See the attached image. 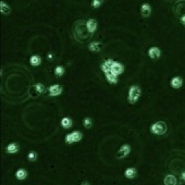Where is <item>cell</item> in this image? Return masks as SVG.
<instances>
[{
	"label": "cell",
	"instance_id": "d6986e66",
	"mask_svg": "<svg viewBox=\"0 0 185 185\" xmlns=\"http://www.w3.org/2000/svg\"><path fill=\"white\" fill-rule=\"evenodd\" d=\"M30 63L32 64L33 67H38V65L41 63V58L39 56H37V54L32 56V57L30 58Z\"/></svg>",
	"mask_w": 185,
	"mask_h": 185
},
{
	"label": "cell",
	"instance_id": "ba28073f",
	"mask_svg": "<svg viewBox=\"0 0 185 185\" xmlns=\"http://www.w3.org/2000/svg\"><path fill=\"white\" fill-rule=\"evenodd\" d=\"M124 176L129 180H133L137 176V170L135 168H127L124 171Z\"/></svg>",
	"mask_w": 185,
	"mask_h": 185
},
{
	"label": "cell",
	"instance_id": "ac0fdd59",
	"mask_svg": "<svg viewBox=\"0 0 185 185\" xmlns=\"http://www.w3.org/2000/svg\"><path fill=\"white\" fill-rule=\"evenodd\" d=\"M60 124H61V127H63V129H70V127L73 125V121L70 119V118L65 117V118H62Z\"/></svg>",
	"mask_w": 185,
	"mask_h": 185
},
{
	"label": "cell",
	"instance_id": "7a4b0ae2",
	"mask_svg": "<svg viewBox=\"0 0 185 185\" xmlns=\"http://www.w3.org/2000/svg\"><path fill=\"white\" fill-rule=\"evenodd\" d=\"M167 124L162 121L156 122V123L151 124V127H150V132L155 135H163L167 133Z\"/></svg>",
	"mask_w": 185,
	"mask_h": 185
},
{
	"label": "cell",
	"instance_id": "5b68a950",
	"mask_svg": "<svg viewBox=\"0 0 185 185\" xmlns=\"http://www.w3.org/2000/svg\"><path fill=\"white\" fill-rule=\"evenodd\" d=\"M112 73H114L116 75H120V74H122V73L124 72V65L122 63H120V62H117V61H114L112 64V67H111V70H110Z\"/></svg>",
	"mask_w": 185,
	"mask_h": 185
},
{
	"label": "cell",
	"instance_id": "ffe728a7",
	"mask_svg": "<svg viewBox=\"0 0 185 185\" xmlns=\"http://www.w3.org/2000/svg\"><path fill=\"white\" fill-rule=\"evenodd\" d=\"M0 11H1V13L2 14H9L10 11H11V9H10V7L6 2H3V1H1L0 2Z\"/></svg>",
	"mask_w": 185,
	"mask_h": 185
},
{
	"label": "cell",
	"instance_id": "4316f807",
	"mask_svg": "<svg viewBox=\"0 0 185 185\" xmlns=\"http://www.w3.org/2000/svg\"><path fill=\"white\" fill-rule=\"evenodd\" d=\"M181 177H182V180L185 182V171L182 172V174H181Z\"/></svg>",
	"mask_w": 185,
	"mask_h": 185
},
{
	"label": "cell",
	"instance_id": "e0dca14e",
	"mask_svg": "<svg viewBox=\"0 0 185 185\" xmlns=\"http://www.w3.org/2000/svg\"><path fill=\"white\" fill-rule=\"evenodd\" d=\"M15 177L19 181H23L27 177V171L25 169H19L18 171L15 172Z\"/></svg>",
	"mask_w": 185,
	"mask_h": 185
},
{
	"label": "cell",
	"instance_id": "484cf974",
	"mask_svg": "<svg viewBox=\"0 0 185 185\" xmlns=\"http://www.w3.org/2000/svg\"><path fill=\"white\" fill-rule=\"evenodd\" d=\"M181 22H182V24H183V25H185V14L183 15V17H182V18H181Z\"/></svg>",
	"mask_w": 185,
	"mask_h": 185
},
{
	"label": "cell",
	"instance_id": "7402d4cb",
	"mask_svg": "<svg viewBox=\"0 0 185 185\" xmlns=\"http://www.w3.org/2000/svg\"><path fill=\"white\" fill-rule=\"evenodd\" d=\"M64 71H65V70H64L63 67L58 65V67H56V69H54V75L58 77H61L64 74Z\"/></svg>",
	"mask_w": 185,
	"mask_h": 185
},
{
	"label": "cell",
	"instance_id": "83f0119b",
	"mask_svg": "<svg viewBox=\"0 0 185 185\" xmlns=\"http://www.w3.org/2000/svg\"><path fill=\"white\" fill-rule=\"evenodd\" d=\"M81 185H90V183L88 182V181H84V182H82Z\"/></svg>",
	"mask_w": 185,
	"mask_h": 185
},
{
	"label": "cell",
	"instance_id": "277c9868",
	"mask_svg": "<svg viewBox=\"0 0 185 185\" xmlns=\"http://www.w3.org/2000/svg\"><path fill=\"white\" fill-rule=\"evenodd\" d=\"M130 153H131V146L129 144H124L119 148V150L116 153V157L119 159H124L130 155Z\"/></svg>",
	"mask_w": 185,
	"mask_h": 185
},
{
	"label": "cell",
	"instance_id": "5bb4252c",
	"mask_svg": "<svg viewBox=\"0 0 185 185\" xmlns=\"http://www.w3.org/2000/svg\"><path fill=\"white\" fill-rule=\"evenodd\" d=\"M102 48V45H101V43L99 41H93V43H90L89 46H88V49L90 51H93V52H99L100 50Z\"/></svg>",
	"mask_w": 185,
	"mask_h": 185
},
{
	"label": "cell",
	"instance_id": "52a82bcc",
	"mask_svg": "<svg viewBox=\"0 0 185 185\" xmlns=\"http://www.w3.org/2000/svg\"><path fill=\"white\" fill-rule=\"evenodd\" d=\"M49 95L52 96V97H56V96H59L61 95V93H62V87L59 85V84H54V85H51L49 87Z\"/></svg>",
	"mask_w": 185,
	"mask_h": 185
},
{
	"label": "cell",
	"instance_id": "8fae6325",
	"mask_svg": "<svg viewBox=\"0 0 185 185\" xmlns=\"http://www.w3.org/2000/svg\"><path fill=\"white\" fill-rule=\"evenodd\" d=\"M105 74H106L107 81H108V83H110V84H117L118 81H119V76L116 75L114 73H112L111 71H108V72H106Z\"/></svg>",
	"mask_w": 185,
	"mask_h": 185
},
{
	"label": "cell",
	"instance_id": "603a6c76",
	"mask_svg": "<svg viewBox=\"0 0 185 185\" xmlns=\"http://www.w3.org/2000/svg\"><path fill=\"white\" fill-rule=\"evenodd\" d=\"M83 124H84V127L86 129H90V127H93V120L90 119V118H85L84 120H83Z\"/></svg>",
	"mask_w": 185,
	"mask_h": 185
},
{
	"label": "cell",
	"instance_id": "f1b7e54d",
	"mask_svg": "<svg viewBox=\"0 0 185 185\" xmlns=\"http://www.w3.org/2000/svg\"><path fill=\"white\" fill-rule=\"evenodd\" d=\"M48 60H52V54H48Z\"/></svg>",
	"mask_w": 185,
	"mask_h": 185
},
{
	"label": "cell",
	"instance_id": "3957f363",
	"mask_svg": "<svg viewBox=\"0 0 185 185\" xmlns=\"http://www.w3.org/2000/svg\"><path fill=\"white\" fill-rule=\"evenodd\" d=\"M82 138H83V134H82V132L74 131V132H72V133H70V134H68V135L65 136L64 142H65L67 144H73V143H77V142L82 140Z\"/></svg>",
	"mask_w": 185,
	"mask_h": 185
},
{
	"label": "cell",
	"instance_id": "cb8c5ba5",
	"mask_svg": "<svg viewBox=\"0 0 185 185\" xmlns=\"http://www.w3.org/2000/svg\"><path fill=\"white\" fill-rule=\"evenodd\" d=\"M35 89L37 90V93H39V94H41V93H44V90H45V86L43 85V84H41V83H37V84H35Z\"/></svg>",
	"mask_w": 185,
	"mask_h": 185
},
{
	"label": "cell",
	"instance_id": "d4e9b609",
	"mask_svg": "<svg viewBox=\"0 0 185 185\" xmlns=\"http://www.w3.org/2000/svg\"><path fill=\"white\" fill-rule=\"evenodd\" d=\"M102 2H104V0H93L91 1V6H93V8L97 9V8H99L100 6L102 5Z\"/></svg>",
	"mask_w": 185,
	"mask_h": 185
},
{
	"label": "cell",
	"instance_id": "2e32d148",
	"mask_svg": "<svg viewBox=\"0 0 185 185\" xmlns=\"http://www.w3.org/2000/svg\"><path fill=\"white\" fill-rule=\"evenodd\" d=\"M163 183H164V185H176L177 181H176V177L174 175L169 174V175H167L166 177H164Z\"/></svg>",
	"mask_w": 185,
	"mask_h": 185
},
{
	"label": "cell",
	"instance_id": "8992f818",
	"mask_svg": "<svg viewBox=\"0 0 185 185\" xmlns=\"http://www.w3.org/2000/svg\"><path fill=\"white\" fill-rule=\"evenodd\" d=\"M148 56L150 59L157 60V59H159L160 56H161V50L159 49L158 47H150L148 49Z\"/></svg>",
	"mask_w": 185,
	"mask_h": 185
},
{
	"label": "cell",
	"instance_id": "9c48e42d",
	"mask_svg": "<svg viewBox=\"0 0 185 185\" xmlns=\"http://www.w3.org/2000/svg\"><path fill=\"white\" fill-rule=\"evenodd\" d=\"M170 85H171V87L175 88V89H177V88H181V87H182V85H183V80H182V77L174 76L171 80V81H170Z\"/></svg>",
	"mask_w": 185,
	"mask_h": 185
},
{
	"label": "cell",
	"instance_id": "6da1fadb",
	"mask_svg": "<svg viewBox=\"0 0 185 185\" xmlns=\"http://www.w3.org/2000/svg\"><path fill=\"white\" fill-rule=\"evenodd\" d=\"M140 95H142V90L140 87L137 85H132L129 88V94H127V100L131 105L136 104L138 99H140Z\"/></svg>",
	"mask_w": 185,
	"mask_h": 185
},
{
	"label": "cell",
	"instance_id": "44dd1931",
	"mask_svg": "<svg viewBox=\"0 0 185 185\" xmlns=\"http://www.w3.org/2000/svg\"><path fill=\"white\" fill-rule=\"evenodd\" d=\"M37 158H38V153H37L36 151H34V150H32V151H30V153H27V159H28L30 161H32V162L36 161Z\"/></svg>",
	"mask_w": 185,
	"mask_h": 185
},
{
	"label": "cell",
	"instance_id": "7c38bea8",
	"mask_svg": "<svg viewBox=\"0 0 185 185\" xmlns=\"http://www.w3.org/2000/svg\"><path fill=\"white\" fill-rule=\"evenodd\" d=\"M86 27H87L89 33H94L96 31V28H97V21L94 20V19H89L86 22Z\"/></svg>",
	"mask_w": 185,
	"mask_h": 185
},
{
	"label": "cell",
	"instance_id": "30bf717a",
	"mask_svg": "<svg viewBox=\"0 0 185 185\" xmlns=\"http://www.w3.org/2000/svg\"><path fill=\"white\" fill-rule=\"evenodd\" d=\"M150 13H151V7L148 3H143L142 7H140V14H142V17L148 18Z\"/></svg>",
	"mask_w": 185,
	"mask_h": 185
},
{
	"label": "cell",
	"instance_id": "4fadbf2b",
	"mask_svg": "<svg viewBox=\"0 0 185 185\" xmlns=\"http://www.w3.org/2000/svg\"><path fill=\"white\" fill-rule=\"evenodd\" d=\"M113 62H114V61H113L112 59H107L106 61H104V62H102V64L100 65V68H101V70H102L105 73L108 72V71H110V70H111V67H112Z\"/></svg>",
	"mask_w": 185,
	"mask_h": 185
},
{
	"label": "cell",
	"instance_id": "9a60e30c",
	"mask_svg": "<svg viewBox=\"0 0 185 185\" xmlns=\"http://www.w3.org/2000/svg\"><path fill=\"white\" fill-rule=\"evenodd\" d=\"M19 149H20V147H19V145L17 144V143H11V144H9L7 147H6V151L8 153L13 155V153H18Z\"/></svg>",
	"mask_w": 185,
	"mask_h": 185
}]
</instances>
